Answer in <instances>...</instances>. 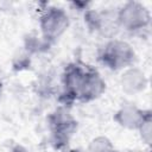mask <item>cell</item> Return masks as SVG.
Masks as SVG:
<instances>
[{
    "instance_id": "6da1fadb",
    "label": "cell",
    "mask_w": 152,
    "mask_h": 152,
    "mask_svg": "<svg viewBox=\"0 0 152 152\" xmlns=\"http://www.w3.org/2000/svg\"><path fill=\"white\" fill-rule=\"evenodd\" d=\"M134 57L131 46L124 42H110L103 49L101 61L110 69H120L129 64Z\"/></svg>"
},
{
    "instance_id": "8992f818",
    "label": "cell",
    "mask_w": 152,
    "mask_h": 152,
    "mask_svg": "<svg viewBox=\"0 0 152 152\" xmlns=\"http://www.w3.org/2000/svg\"><path fill=\"white\" fill-rule=\"evenodd\" d=\"M71 152H76V151H71Z\"/></svg>"
},
{
    "instance_id": "5b68a950",
    "label": "cell",
    "mask_w": 152,
    "mask_h": 152,
    "mask_svg": "<svg viewBox=\"0 0 152 152\" xmlns=\"http://www.w3.org/2000/svg\"><path fill=\"white\" fill-rule=\"evenodd\" d=\"M12 152H26V150H24L23 147H19V146H18V147H15Z\"/></svg>"
},
{
    "instance_id": "7a4b0ae2",
    "label": "cell",
    "mask_w": 152,
    "mask_h": 152,
    "mask_svg": "<svg viewBox=\"0 0 152 152\" xmlns=\"http://www.w3.org/2000/svg\"><path fill=\"white\" fill-rule=\"evenodd\" d=\"M40 26L46 38H57L68 26V15L59 8H49L42 17Z\"/></svg>"
},
{
    "instance_id": "277c9868",
    "label": "cell",
    "mask_w": 152,
    "mask_h": 152,
    "mask_svg": "<svg viewBox=\"0 0 152 152\" xmlns=\"http://www.w3.org/2000/svg\"><path fill=\"white\" fill-rule=\"evenodd\" d=\"M89 152H115L110 141L103 137H100V138H96L94 139L90 145H89V148H88Z\"/></svg>"
},
{
    "instance_id": "3957f363",
    "label": "cell",
    "mask_w": 152,
    "mask_h": 152,
    "mask_svg": "<svg viewBox=\"0 0 152 152\" xmlns=\"http://www.w3.org/2000/svg\"><path fill=\"white\" fill-rule=\"evenodd\" d=\"M52 118L53 121L51 122V126H52V132H53V135L56 137V141L58 140H66L69 139V137L72 134L74 129H75V126H76V122L69 116L68 113L65 112H61L58 110Z\"/></svg>"
}]
</instances>
